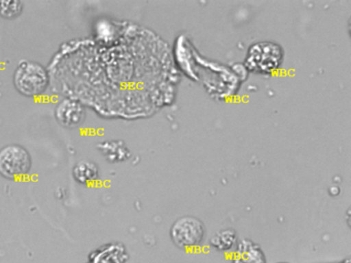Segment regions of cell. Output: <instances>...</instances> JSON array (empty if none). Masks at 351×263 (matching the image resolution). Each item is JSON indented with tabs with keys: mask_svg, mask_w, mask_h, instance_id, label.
Instances as JSON below:
<instances>
[{
	"mask_svg": "<svg viewBox=\"0 0 351 263\" xmlns=\"http://www.w3.org/2000/svg\"><path fill=\"white\" fill-rule=\"evenodd\" d=\"M14 84L24 96H38L48 88V72L36 62L21 61L14 74Z\"/></svg>",
	"mask_w": 351,
	"mask_h": 263,
	"instance_id": "6da1fadb",
	"label": "cell"
},
{
	"mask_svg": "<svg viewBox=\"0 0 351 263\" xmlns=\"http://www.w3.org/2000/svg\"><path fill=\"white\" fill-rule=\"evenodd\" d=\"M205 232L204 224L198 218L184 216L172 224L170 238L178 248L192 250L201 246Z\"/></svg>",
	"mask_w": 351,
	"mask_h": 263,
	"instance_id": "7a4b0ae2",
	"label": "cell"
},
{
	"mask_svg": "<svg viewBox=\"0 0 351 263\" xmlns=\"http://www.w3.org/2000/svg\"><path fill=\"white\" fill-rule=\"evenodd\" d=\"M283 53L276 43L258 42L252 45L246 58V67L254 72L268 73L279 67Z\"/></svg>",
	"mask_w": 351,
	"mask_h": 263,
	"instance_id": "3957f363",
	"label": "cell"
},
{
	"mask_svg": "<svg viewBox=\"0 0 351 263\" xmlns=\"http://www.w3.org/2000/svg\"><path fill=\"white\" fill-rule=\"evenodd\" d=\"M32 168L29 152L20 145L12 144L0 149V174L16 179L27 174Z\"/></svg>",
	"mask_w": 351,
	"mask_h": 263,
	"instance_id": "277c9868",
	"label": "cell"
},
{
	"mask_svg": "<svg viewBox=\"0 0 351 263\" xmlns=\"http://www.w3.org/2000/svg\"><path fill=\"white\" fill-rule=\"evenodd\" d=\"M85 108L81 103L71 99H65L57 105L55 116L63 127H77L85 119Z\"/></svg>",
	"mask_w": 351,
	"mask_h": 263,
	"instance_id": "5b68a950",
	"label": "cell"
},
{
	"mask_svg": "<svg viewBox=\"0 0 351 263\" xmlns=\"http://www.w3.org/2000/svg\"><path fill=\"white\" fill-rule=\"evenodd\" d=\"M232 263H267L262 248L248 238L238 242L234 249Z\"/></svg>",
	"mask_w": 351,
	"mask_h": 263,
	"instance_id": "8992f818",
	"label": "cell"
},
{
	"mask_svg": "<svg viewBox=\"0 0 351 263\" xmlns=\"http://www.w3.org/2000/svg\"><path fill=\"white\" fill-rule=\"evenodd\" d=\"M128 259L123 245L110 244L96 252L92 263H125Z\"/></svg>",
	"mask_w": 351,
	"mask_h": 263,
	"instance_id": "52a82bcc",
	"label": "cell"
},
{
	"mask_svg": "<svg viewBox=\"0 0 351 263\" xmlns=\"http://www.w3.org/2000/svg\"><path fill=\"white\" fill-rule=\"evenodd\" d=\"M73 178L81 184H90L99 178V168L90 160H81L73 170Z\"/></svg>",
	"mask_w": 351,
	"mask_h": 263,
	"instance_id": "ba28073f",
	"label": "cell"
},
{
	"mask_svg": "<svg viewBox=\"0 0 351 263\" xmlns=\"http://www.w3.org/2000/svg\"><path fill=\"white\" fill-rule=\"evenodd\" d=\"M210 246L219 252H230L238 244L237 234L233 229H223L217 232L209 242Z\"/></svg>",
	"mask_w": 351,
	"mask_h": 263,
	"instance_id": "9c48e42d",
	"label": "cell"
},
{
	"mask_svg": "<svg viewBox=\"0 0 351 263\" xmlns=\"http://www.w3.org/2000/svg\"><path fill=\"white\" fill-rule=\"evenodd\" d=\"M101 153L110 162H122L129 156L128 149L121 141H106L98 145Z\"/></svg>",
	"mask_w": 351,
	"mask_h": 263,
	"instance_id": "30bf717a",
	"label": "cell"
},
{
	"mask_svg": "<svg viewBox=\"0 0 351 263\" xmlns=\"http://www.w3.org/2000/svg\"><path fill=\"white\" fill-rule=\"evenodd\" d=\"M23 3L20 0H0V16L5 18H15L21 14Z\"/></svg>",
	"mask_w": 351,
	"mask_h": 263,
	"instance_id": "8fae6325",
	"label": "cell"
},
{
	"mask_svg": "<svg viewBox=\"0 0 351 263\" xmlns=\"http://www.w3.org/2000/svg\"><path fill=\"white\" fill-rule=\"evenodd\" d=\"M341 263H350V260H349V259H346V260L342 261Z\"/></svg>",
	"mask_w": 351,
	"mask_h": 263,
	"instance_id": "7c38bea8",
	"label": "cell"
},
{
	"mask_svg": "<svg viewBox=\"0 0 351 263\" xmlns=\"http://www.w3.org/2000/svg\"><path fill=\"white\" fill-rule=\"evenodd\" d=\"M279 263H287V262H279Z\"/></svg>",
	"mask_w": 351,
	"mask_h": 263,
	"instance_id": "4fadbf2b",
	"label": "cell"
}]
</instances>
